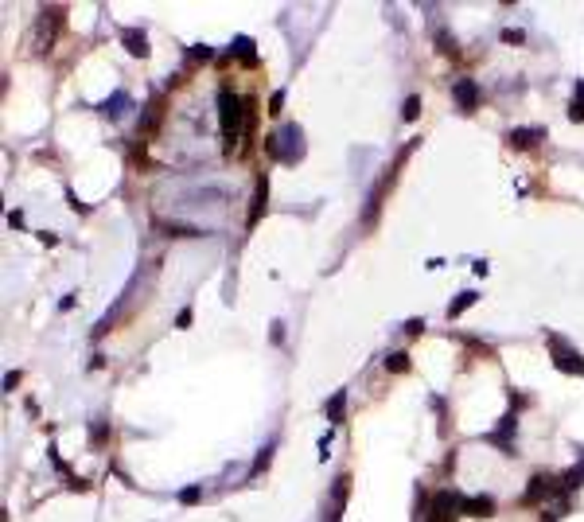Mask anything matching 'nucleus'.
Segmentation results:
<instances>
[{"label": "nucleus", "mask_w": 584, "mask_h": 522, "mask_svg": "<svg viewBox=\"0 0 584 522\" xmlns=\"http://www.w3.org/2000/svg\"><path fill=\"white\" fill-rule=\"evenodd\" d=\"M218 125H222V140H226L230 152L234 140L242 137V129H246V98H238L230 86L218 90Z\"/></svg>", "instance_id": "1"}, {"label": "nucleus", "mask_w": 584, "mask_h": 522, "mask_svg": "<svg viewBox=\"0 0 584 522\" xmlns=\"http://www.w3.org/2000/svg\"><path fill=\"white\" fill-rule=\"evenodd\" d=\"M121 43H125V51H129V55H137V59H144V55H149V35H144L140 28H125V31H121Z\"/></svg>", "instance_id": "10"}, {"label": "nucleus", "mask_w": 584, "mask_h": 522, "mask_svg": "<svg viewBox=\"0 0 584 522\" xmlns=\"http://www.w3.org/2000/svg\"><path fill=\"white\" fill-rule=\"evenodd\" d=\"M281 106H285V90H277V94H273V98H269V113H273V117H277V113H281Z\"/></svg>", "instance_id": "24"}, {"label": "nucleus", "mask_w": 584, "mask_h": 522, "mask_svg": "<svg viewBox=\"0 0 584 522\" xmlns=\"http://www.w3.org/2000/svg\"><path fill=\"white\" fill-rule=\"evenodd\" d=\"M176 327H191V308H183V312L176 316Z\"/></svg>", "instance_id": "29"}, {"label": "nucleus", "mask_w": 584, "mask_h": 522, "mask_svg": "<svg viewBox=\"0 0 584 522\" xmlns=\"http://www.w3.org/2000/svg\"><path fill=\"white\" fill-rule=\"evenodd\" d=\"M553 495H561V475L534 472V480H530V487H526V495H522V507H537V503L553 499Z\"/></svg>", "instance_id": "3"}, {"label": "nucleus", "mask_w": 584, "mask_h": 522, "mask_svg": "<svg viewBox=\"0 0 584 522\" xmlns=\"http://www.w3.org/2000/svg\"><path fill=\"white\" fill-rule=\"evenodd\" d=\"M522 40H526V35L518 28H503V43H522Z\"/></svg>", "instance_id": "25"}, {"label": "nucleus", "mask_w": 584, "mask_h": 522, "mask_svg": "<svg viewBox=\"0 0 584 522\" xmlns=\"http://www.w3.org/2000/svg\"><path fill=\"white\" fill-rule=\"evenodd\" d=\"M421 332H425V320H409L406 324V335H421Z\"/></svg>", "instance_id": "27"}, {"label": "nucleus", "mask_w": 584, "mask_h": 522, "mask_svg": "<svg viewBox=\"0 0 584 522\" xmlns=\"http://www.w3.org/2000/svg\"><path fill=\"white\" fill-rule=\"evenodd\" d=\"M452 98H456V106L464 109V113L479 109V82L476 79H456L452 82Z\"/></svg>", "instance_id": "8"}, {"label": "nucleus", "mask_w": 584, "mask_h": 522, "mask_svg": "<svg viewBox=\"0 0 584 522\" xmlns=\"http://www.w3.org/2000/svg\"><path fill=\"white\" fill-rule=\"evenodd\" d=\"M121 106H129V98H125V94H113V101H106L101 113H106V117H121Z\"/></svg>", "instance_id": "18"}, {"label": "nucleus", "mask_w": 584, "mask_h": 522, "mask_svg": "<svg viewBox=\"0 0 584 522\" xmlns=\"http://www.w3.org/2000/svg\"><path fill=\"white\" fill-rule=\"evenodd\" d=\"M199 499H203V487H195V483H191V487H183V491H179V503H183V507H195Z\"/></svg>", "instance_id": "21"}, {"label": "nucleus", "mask_w": 584, "mask_h": 522, "mask_svg": "<svg viewBox=\"0 0 584 522\" xmlns=\"http://www.w3.org/2000/svg\"><path fill=\"white\" fill-rule=\"evenodd\" d=\"M581 483H584V464H581V468H569V472L561 475V495L576 491V487H581Z\"/></svg>", "instance_id": "15"}, {"label": "nucleus", "mask_w": 584, "mask_h": 522, "mask_svg": "<svg viewBox=\"0 0 584 522\" xmlns=\"http://www.w3.org/2000/svg\"><path fill=\"white\" fill-rule=\"evenodd\" d=\"M277 145H285L281 160H285V164H297V160L304 156V133H300V125H285V129H281Z\"/></svg>", "instance_id": "7"}, {"label": "nucleus", "mask_w": 584, "mask_h": 522, "mask_svg": "<svg viewBox=\"0 0 584 522\" xmlns=\"http://www.w3.org/2000/svg\"><path fill=\"white\" fill-rule=\"evenodd\" d=\"M324 414H327V421H331V425H343V417H347V390H335V394H331V402L324 405Z\"/></svg>", "instance_id": "12"}, {"label": "nucleus", "mask_w": 584, "mask_h": 522, "mask_svg": "<svg viewBox=\"0 0 584 522\" xmlns=\"http://www.w3.org/2000/svg\"><path fill=\"white\" fill-rule=\"evenodd\" d=\"M281 339H285V324L277 320V324H273V343H281Z\"/></svg>", "instance_id": "30"}, {"label": "nucleus", "mask_w": 584, "mask_h": 522, "mask_svg": "<svg viewBox=\"0 0 584 522\" xmlns=\"http://www.w3.org/2000/svg\"><path fill=\"white\" fill-rule=\"evenodd\" d=\"M210 55H215V51H210V47H191V59H203V63H207Z\"/></svg>", "instance_id": "28"}, {"label": "nucleus", "mask_w": 584, "mask_h": 522, "mask_svg": "<svg viewBox=\"0 0 584 522\" xmlns=\"http://www.w3.org/2000/svg\"><path fill=\"white\" fill-rule=\"evenodd\" d=\"M436 51H440V55H456V40L448 31H436Z\"/></svg>", "instance_id": "20"}, {"label": "nucleus", "mask_w": 584, "mask_h": 522, "mask_svg": "<svg viewBox=\"0 0 584 522\" xmlns=\"http://www.w3.org/2000/svg\"><path fill=\"white\" fill-rule=\"evenodd\" d=\"M545 137V129H510V133H506V140H510V148H534L537 140Z\"/></svg>", "instance_id": "11"}, {"label": "nucleus", "mask_w": 584, "mask_h": 522, "mask_svg": "<svg viewBox=\"0 0 584 522\" xmlns=\"http://www.w3.org/2000/svg\"><path fill=\"white\" fill-rule=\"evenodd\" d=\"M269 460H273V444H265V448L258 452V460H253V468H249V480L265 472V468H269Z\"/></svg>", "instance_id": "16"}, {"label": "nucleus", "mask_w": 584, "mask_h": 522, "mask_svg": "<svg viewBox=\"0 0 584 522\" xmlns=\"http://www.w3.org/2000/svg\"><path fill=\"white\" fill-rule=\"evenodd\" d=\"M106 437H109V421H94V429H90V441L101 444Z\"/></svg>", "instance_id": "23"}, {"label": "nucleus", "mask_w": 584, "mask_h": 522, "mask_svg": "<svg viewBox=\"0 0 584 522\" xmlns=\"http://www.w3.org/2000/svg\"><path fill=\"white\" fill-rule=\"evenodd\" d=\"M515 433H518V414H506L503 421H499L495 433H487L483 441L495 444V448H503V456H515Z\"/></svg>", "instance_id": "4"}, {"label": "nucleus", "mask_w": 584, "mask_h": 522, "mask_svg": "<svg viewBox=\"0 0 584 522\" xmlns=\"http://www.w3.org/2000/svg\"><path fill=\"white\" fill-rule=\"evenodd\" d=\"M401 117H406V121H417V117H421V98H417V94H413V98H406V109H401Z\"/></svg>", "instance_id": "22"}, {"label": "nucleus", "mask_w": 584, "mask_h": 522, "mask_svg": "<svg viewBox=\"0 0 584 522\" xmlns=\"http://www.w3.org/2000/svg\"><path fill=\"white\" fill-rule=\"evenodd\" d=\"M16 386H20V370H8L4 375V390H16Z\"/></svg>", "instance_id": "26"}, {"label": "nucleus", "mask_w": 584, "mask_h": 522, "mask_svg": "<svg viewBox=\"0 0 584 522\" xmlns=\"http://www.w3.org/2000/svg\"><path fill=\"white\" fill-rule=\"evenodd\" d=\"M265 203H269V183H265V176H258V188H253V207H249L246 227H258V222H261V215H265Z\"/></svg>", "instance_id": "9"}, {"label": "nucleus", "mask_w": 584, "mask_h": 522, "mask_svg": "<svg viewBox=\"0 0 584 522\" xmlns=\"http://www.w3.org/2000/svg\"><path fill=\"white\" fill-rule=\"evenodd\" d=\"M569 121H576V125L584 121V82H576V90H573V101H569Z\"/></svg>", "instance_id": "13"}, {"label": "nucleus", "mask_w": 584, "mask_h": 522, "mask_svg": "<svg viewBox=\"0 0 584 522\" xmlns=\"http://www.w3.org/2000/svg\"><path fill=\"white\" fill-rule=\"evenodd\" d=\"M164 230H168V234H176V238H199V234H203L199 227H183V222H168Z\"/></svg>", "instance_id": "19"}, {"label": "nucleus", "mask_w": 584, "mask_h": 522, "mask_svg": "<svg viewBox=\"0 0 584 522\" xmlns=\"http://www.w3.org/2000/svg\"><path fill=\"white\" fill-rule=\"evenodd\" d=\"M456 511L467 514V519H491V514H495V499H491V495H460V499H456Z\"/></svg>", "instance_id": "6"}, {"label": "nucleus", "mask_w": 584, "mask_h": 522, "mask_svg": "<svg viewBox=\"0 0 584 522\" xmlns=\"http://www.w3.org/2000/svg\"><path fill=\"white\" fill-rule=\"evenodd\" d=\"M456 499L460 495L456 491H436L433 503H428V511H425V522H456Z\"/></svg>", "instance_id": "5"}, {"label": "nucleus", "mask_w": 584, "mask_h": 522, "mask_svg": "<svg viewBox=\"0 0 584 522\" xmlns=\"http://www.w3.org/2000/svg\"><path fill=\"white\" fill-rule=\"evenodd\" d=\"M386 370H397V375L409 370V355H406V351H390V355H386Z\"/></svg>", "instance_id": "17"}, {"label": "nucleus", "mask_w": 584, "mask_h": 522, "mask_svg": "<svg viewBox=\"0 0 584 522\" xmlns=\"http://www.w3.org/2000/svg\"><path fill=\"white\" fill-rule=\"evenodd\" d=\"M545 347L553 351V366L561 370V375H584V355L576 351V347L565 343L561 335L549 332V335H545Z\"/></svg>", "instance_id": "2"}, {"label": "nucleus", "mask_w": 584, "mask_h": 522, "mask_svg": "<svg viewBox=\"0 0 584 522\" xmlns=\"http://www.w3.org/2000/svg\"><path fill=\"white\" fill-rule=\"evenodd\" d=\"M476 300H479L476 293H460V296H456V300H452V304H448V320H456V316H464L467 308L476 304Z\"/></svg>", "instance_id": "14"}]
</instances>
